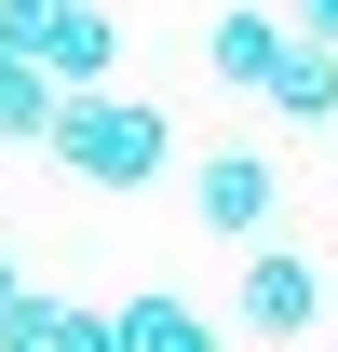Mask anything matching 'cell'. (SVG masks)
<instances>
[{
    "label": "cell",
    "mask_w": 338,
    "mask_h": 352,
    "mask_svg": "<svg viewBox=\"0 0 338 352\" xmlns=\"http://www.w3.org/2000/svg\"><path fill=\"white\" fill-rule=\"evenodd\" d=\"M41 149L82 176V190H149V176L176 163V122L149 109V95H68V122H54Z\"/></svg>",
    "instance_id": "cell-1"
},
{
    "label": "cell",
    "mask_w": 338,
    "mask_h": 352,
    "mask_svg": "<svg viewBox=\"0 0 338 352\" xmlns=\"http://www.w3.org/2000/svg\"><path fill=\"white\" fill-rule=\"evenodd\" d=\"M27 68H41L54 95H109V68H122L109 0H41V14H27Z\"/></svg>",
    "instance_id": "cell-2"
},
{
    "label": "cell",
    "mask_w": 338,
    "mask_h": 352,
    "mask_svg": "<svg viewBox=\"0 0 338 352\" xmlns=\"http://www.w3.org/2000/svg\"><path fill=\"white\" fill-rule=\"evenodd\" d=\"M311 311H325L311 244H257V258H244V285H230V325H257V339H311Z\"/></svg>",
    "instance_id": "cell-3"
},
{
    "label": "cell",
    "mask_w": 338,
    "mask_h": 352,
    "mask_svg": "<svg viewBox=\"0 0 338 352\" xmlns=\"http://www.w3.org/2000/svg\"><path fill=\"white\" fill-rule=\"evenodd\" d=\"M271 204H284L271 149H203V230H230V244H271Z\"/></svg>",
    "instance_id": "cell-4"
},
{
    "label": "cell",
    "mask_w": 338,
    "mask_h": 352,
    "mask_svg": "<svg viewBox=\"0 0 338 352\" xmlns=\"http://www.w3.org/2000/svg\"><path fill=\"white\" fill-rule=\"evenodd\" d=\"M284 41H297L284 14H216V28H203V68H216L230 95H271V68H284Z\"/></svg>",
    "instance_id": "cell-5"
},
{
    "label": "cell",
    "mask_w": 338,
    "mask_h": 352,
    "mask_svg": "<svg viewBox=\"0 0 338 352\" xmlns=\"http://www.w3.org/2000/svg\"><path fill=\"white\" fill-rule=\"evenodd\" d=\"M257 109L325 135V122H338V54H325V41H284V68H271V95H257Z\"/></svg>",
    "instance_id": "cell-6"
},
{
    "label": "cell",
    "mask_w": 338,
    "mask_h": 352,
    "mask_svg": "<svg viewBox=\"0 0 338 352\" xmlns=\"http://www.w3.org/2000/svg\"><path fill=\"white\" fill-rule=\"evenodd\" d=\"M0 352H122V311H82V298H27Z\"/></svg>",
    "instance_id": "cell-7"
},
{
    "label": "cell",
    "mask_w": 338,
    "mask_h": 352,
    "mask_svg": "<svg viewBox=\"0 0 338 352\" xmlns=\"http://www.w3.org/2000/svg\"><path fill=\"white\" fill-rule=\"evenodd\" d=\"M122 352H216V311H190V298H122Z\"/></svg>",
    "instance_id": "cell-8"
},
{
    "label": "cell",
    "mask_w": 338,
    "mask_h": 352,
    "mask_svg": "<svg viewBox=\"0 0 338 352\" xmlns=\"http://www.w3.org/2000/svg\"><path fill=\"white\" fill-rule=\"evenodd\" d=\"M54 122H68V95H54L27 54H0V135H54Z\"/></svg>",
    "instance_id": "cell-9"
},
{
    "label": "cell",
    "mask_w": 338,
    "mask_h": 352,
    "mask_svg": "<svg viewBox=\"0 0 338 352\" xmlns=\"http://www.w3.org/2000/svg\"><path fill=\"white\" fill-rule=\"evenodd\" d=\"M297 41H325V54H338V0H297Z\"/></svg>",
    "instance_id": "cell-10"
},
{
    "label": "cell",
    "mask_w": 338,
    "mask_h": 352,
    "mask_svg": "<svg viewBox=\"0 0 338 352\" xmlns=\"http://www.w3.org/2000/svg\"><path fill=\"white\" fill-rule=\"evenodd\" d=\"M14 311H27V285H14V258H0V339H14Z\"/></svg>",
    "instance_id": "cell-11"
}]
</instances>
